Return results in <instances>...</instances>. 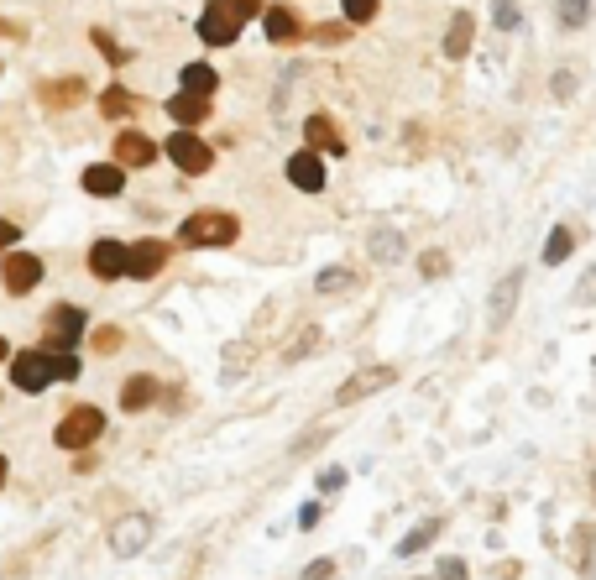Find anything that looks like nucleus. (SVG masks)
I'll list each match as a JSON object with an SVG mask.
<instances>
[{
	"label": "nucleus",
	"mask_w": 596,
	"mask_h": 580,
	"mask_svg": "<svg viewBox=\"0 0 596 580\" xmlns=\"http://www.w3.org/2000/svg\"><path fill=\"white\" fill-rule=\"evenodd\" d=\"M74 377H79L74 351H16L11 356V382L21 392H42L53 382H74Z\"/></svg>",
	"instance_id": "obj_1"
},
{
	"label": "nucleus",
	"mask_w": 596,
	"mask_h": 580,
	"mask_svg": "<svg viewBox=\"0 0 596 580\" xmlns=\"http://www.w3.org/2000/svg\"><path fill=\"white\" fill-rule=\"evenodd\" d=\"M251 16H267L262 0H210V6L199 11V37L210 42V48H231Z\"/></svg>",
	"instance_id": "obj_2"
},
{
	"label": "nucleus",
	"mask_w": 596,
	"mask_h": 580,
	"mask_svg": "<svg viewBox=\"0 0 596 580\" xmlns=\"http://www.w3.org/2000/svg\"><path fill=\"white\" fill-rule=\"evenodd\" d=\"M241 236V220L231 210H199L178 225V246H194V251H215V246H231Z\"/></svg>",
	"instance_id": "obj_3"
},
{
	"label": "nucleus",
	"mask_w": 596,
	"mask_h": 580,
	"mask_svg": "<svg viewBox=\"0 0 596 580\" xmlns=\"http://www.w3.org/2000/svg\"><path fill=\"white\" fill-rule=\"evenodd\" d=\"M100 434H105V413H100L95 403L68 408L63 419H58V429H53V439H58L63 450H84V445H95Z\"/></svg>",
	"instance_id": "obj_4"
},
{
	"label": "nucleus",
	"mask_w": 596,
	"mask_h": 580,
	"mask_svg": "<svg viewBox=\"0 0 596 580\" xmlns=\"http://www.w3.org/2000/svg\"><path fill=\"white\" fill-rule=\"evenodd\" d=\"M84 330H89L84 309H74V304L48 309V319H42V351H74V345L84 340Z\"/></svg>",
	"instance_id": "obj_5"
},
{
	"label": "nucleus",
	"mask_w": 596,
	"mask_h": 580,
	"mask_svg": "<svg viewBox=\"0 0 596 580\" xmlns=\"http://www.w3.org/2000/svg\"><path fill=\"white\" fill-rule=\"evenodd\" d=\"M163 157H168V162H178L183 173H210V168H215L210 142H199L194 131H173L168 142H163Z\"/></svg>",
	"instance_id": "obj_6"
},
{
	"label": "nucleus",
	"mask_w": 596,
	"mask_h": 580,
	"mask_svg": "<svg viewBox=\"0 0 596 580\" xmlns=\"http://www.w3.org/2000/svg\"><path fill=\"white\" fill-rule=\"evenodd\" d=\"M0 283H6V293L27 298L42 283V257H32V251H6V262H0Z\"/></svg>",
	"instance_id": "obj_7"
},
{
	"label": "nucleus",
	"mask_w": 596,
	"mask_h": 580,
	"mask_svg": "<svg viewBox=\"0 0 596 580\" xmlns=\"http://www.w3.org/2000/svg\"><path fill=\"white\" fill-rule=\"evenodd\" d=\"M89 272H95L100 277V283H116V277L121 272H131V246L126 241H95V246H89Z\"/></svg>",
	"instance_id": "obj_8"
},
{
	"label": "nucleus",
	"mask_w": 596,
	"mask_h": 580,
	"mask_svg": "<svg viewBox=\"0 0 596 580\" xmlns=\"http://www.w3.org/2000/svg\"><path fill=\"white\" fill-rule=\"evenodd\" d=\"M262 27H267V42H272V48H298V42L309 37V32H304V21H298V11H293V6H267Z\"/></svg>",
	"instance_id": "obj_9"
},
{
	"label": "nucleus",
	"mask_w": 596,
	"mask_h": 580,
	"mask_svg": "<svg viewBox=\"0 0 596 580\" xmlns=\"http://www.w3.org/2000/svg\"><path fill=\"white\" fill-rule=\"evenodd\" d=\"M37 100L48 105V110H74V105L89 100V89H84V79H74V74H58V79H42V84H37Z\"/></svg>",
	"instance_id": "obj_10"
},
{
	"label": "nucleus",
	"mask_w": 596,
	"mask_h": 580,
	"mask_svg": "<svg viewBox=\"0 0 596 580\" xmlns=\"http://www.w3.org/2000/svg\"><path fill=\"white\" fill-rule=\"evenodd\" d=\"M325 157H319V152H293L288 157V183H293V189H304V194H319V189H325Z\"/></svg>",
	"instance_id": "obj_11"
},
{
	"label": "nucleus",
	"mask_w": 596,
	"mask_h": 580,
	"mask_svg": "<svg viewBox=\"0 0 596 580\" xmlns=\"http://www.w3.org/2000/svg\"><path fill=\"white\" fill-rule=\"evenodd\" d=\"M168 257H173V246L168 241H157V236H147V241H131V277H157L168 267Z\"/></svg>",
	"instance_id": "obj_12"
},
{
	"label": "nucleus",
	"mask_w": 596,
	"mask_h": 580,
	"mask_svg": "<svg viewBox=\"0 0 596 580\" xmlns=\"http://www.w3.org/2000/svg\"><path fill=\"white\" fill-rule=\"evenodd\" d=\"M147 533H152V518L147 513H131V518H121L116 528H110V549H116L121 560H131V554H142Z\"/></svg>",
	"instance_id": "obj_13"
},
{
	"label": "nucleus",
	"mask_w": 596,
	"mask_h": 580,
	"mask_svg": "<svg viewBox=\"0 0 596 580\" xmlns=\"http://www.w3.org/2000/svg\"><path fill=\"white\" fill-rule=\"evenodd\" d=\"M110 162H121V168H152L157 162V142L152 136H142V131H121L116 136V157Z\"/></svg>",
	"instance_id": "obj_14"
},
{
	"label": "nucleus",
	"mask_w": 596,
	"mask_h": 580,
	"mask_svg": "<svg viewBox=\"0 0 596 580\" xmlns=\"http://www.w3.org/2000/svg\"><path fill=\"white\" fill-rule=\"evenodd\" d=\"M398 382V371L393 366H372V371H361V377H351L346 387L335 392V403H356V398H372V392H382V387H393Z\"/></svg>",
	"instance_id": "obj_15"
},
{
	"label": "nucleus",
	"mask_w": 596,
	"mask_h": 580,
	"mask_svg": "<svg viewBox=\"0 0 596 580\" xmlns=\"http://www.w3.org/2000/svg\"><path fill=\"white\" fill-rule=\"evenodd\" d=\"M121 189H126V168H121V162H95V168H84V194L116 199Z\"/></svg>",
	"instance_id": "obj_16"
},
{
	"label": "nucleus",
	"mask_w": 596,
	"mask_h": 580,
	"mask_svg": "<svg viewBox=\"0 0 596 580\" xmlns=\"http://www.w3.org/2000/svg\"><path fill=\"white\" fill-rule=\"evenodd\" d=\"M304 136H309V152H346V136H340V126L330 121L325 110L304 121Z\"/></svg>",
	"instance_id": "obj_17"
},
{
	"label": "nucleus",
	"mask_w": 596,
	"mask_h": 580,
	"mask_svg": "<svg viewBox=\"0 0 596 580\" xmlns=\"http://www.w3.org/2000/svg\"><path fill=\"white\" fill-rule=\"evenodd\" d=\"M518 288H523V272H508V277H502V283H497V298H492V330H502V324H508L513 319V309H518Z\"/></svg>",
	"instance_id": "obj_18"
},
{
	"label": "nucleus",
	"mask_w": 596,
	"mask_h": 580,
	"mask_svg": "<svg viewBox=\"0 0 596 580\" xmlns=\"http://www.w3.org/2000/svg\"><path fill=\"white\" fill-rule=\"evenodd\" d=\"M168 115H173L183 131H194L199 121H210V100H204V95H173L168 100Z\"/></svg>",
	"instance_id": "obj_19"
},
{
	"label": "nucleus",
	"mask_w": 596,
	"mask_h": 580,
	"mask_svg": "<svg viewBox=\"0 0 596 580\" xmlns=\"http://www.w3.org/2000/svg\"><path fill=\"white\" fill-rule=\"evenodd\" d=\"M471 32H476V16L471 11H455L450 32H445V58H466L471 53Z\"/></svg>",
	"instance_id": "obj_20"
},
{
	"label": "nucleus",
	"mask_w": 596,
	"mask_h": 580,
	"mask_svg": "<svg viewBox=\"0 0 596 580\" xmlns=\"http://www.w3.org/2000/svg\"><path fill=\"white\" fill-rule=\"evenodd\" d=\"M157 403V377H131L126 387H121V408L126 413H142V408H152Z\"/></svg>",
	"instance_id": "obj_21"
},
{
	"label": "nucleus",
	"mask_w": 596,
	"mask_h": 580,
	"mask_svg": "<svg viewBox=\"0 0 596 580\" xmlns=\"http://www.w3.org/2000/svg\"><path fill=\"white\" fill-rule=\"evenodd\" d=\"M178 79H183V95H204V100H210V95H215V84H220L210 63H189Z\"/></svg>",
	"instance_id": "obj_22"
},
{
	"label": "nucleus",
	"mask_w": 596,
	"mask_h": 580,
	"mask_svg": "<svg viewBox=\"0 0 596 580\" xmlns=\"http://www.w3.org/2000/svg\"><path fill=\"white\" fill-rule=\"evenodd\" d=\"M136 110V100L126 95V89L121 84H110L105 89V95H100V115H105V121H126V115Z\"/></svg>",
	"instance_id": "obj_23"
},
{
	"label": "nucleus",
	"mask_w": 596,
	"mask_h": 580,
	"mask_svg": "<svg viewBox=\"0 0 596 580\" xmlns=\"http://www.w3.org/2000/svg\"><path fill=\"white\" fill-rule=\"evenodd\" d=\"M570 246H576V236H570L565 225H555V230H549V241H544V262H549V267H560V262L570 257Z\"/></svg>",
	"instance_id": "obj_24"
},
{
	"label": "nucleus",
	"mask_w": 596,
	"mask_h": 580,
	"mask_svg": "<svg viewBox=\"0 0 596 580\" xmlns=\"http://www.w3.org/2000/svg\"><path fill=\"white\" fill-rule=\"evenodd\" d=\"M309 37L319 42V48H340V42H351V21H319Z\"/></svg>",
	"instance_id": "obj_25"
},
{
	"label": "nucleus",
	"mask_w": 596,
	"mask_h": 580,
	"mask_svg": "<svg viewBox=\"0 0 596 580\" xmlns=\"http://www.w3.org/2000/svg\"><path fill=\"white\" fill-rule=\"evenodd\" d=\"M89 340H95V351H100V356H116V351H121V345H126V335L116 330V324H100V330H95V335H89Z\"/></svg>",
	"instance_id": "obj_26"
},
{
	"label": "nucleus",
	"mask_w": 596,
	"mask_h": 580,
	"mask_svg": "<svg viewBox=\"0 0 596 580\" xmlns=\"http://www.w3.org/2000/svg\"><path fill=\"white\" fill-rule=\"evenodd\" d=\"M382 11V0H346V21L351 27H361V21H377Z\"/></svg>",
	"instance_id": "obj_27"
},
{
	"label": "nucleus",
	"mask_w": 596,
	"mask_h": 580,
	"mask_svg": "<svg viewBox=\"0 0 596 580\" xmlns=\"http://www.w3.org/2000/svg\"><path fill=\"white\" fill-rule=\"evenodd\" d=\"M89 37H95V48H100V53H105L110 63H126V58H131V53L121 48V42H116V37H110V32H100V27H95V32H89Z\"/></svg>",
	"instance_id": "obj_28"
},
{
	"label": "nucleus",
	"mask_w": 596,
	"mask_h": 580,
	"mask_svg": "<svg viewBox=\"0 0 596 580\" xmlns=\"http://www.w3.org/2000/svg\"><path fill=\"white\" fill-rule=\"evenodd\" d=\"M586 16H591V0H560V21H565V27H581Z\"/></svg>",
	"instance_id": "obj_29"
},
{
	"label": "nucleus",
	"mask_w": 596,
	"mask_h": 580,
	"mask_svg": "<svg viewBox=\"0 0 596 580\" xmlns=\"http://www.w3.org/2000/svg\"><path fill=\"white\" fill-rule=\"evenodd\" d=\"M434 528H440V523H424V528H414V533H408V539H403L398 549H403V554H419V549L434 539Z\"/></svg>",
	"instance_id": "obj_30"
},
{
	"label": "nucleus",
	"mask_w": 596,
	"mask_h": 580,
	"mask_svg": "<svg viewBox=\"0 0 596 580\" xmlns=\"http://www.w3.org/2000/svg\"><path fill=\"white\" fill-rule=\"evenodd\" d=\"M314 340H319V330H314V324H304V335H298V340L288 345V351H283V361H298V356H304V351H309Z\"/></svg>",
	"instance_id": "obj_31"
},
{
	"label": "nucleus",
	"mask_w": 596,
	"mask_h": 580,
	"mask_svg": "<svg viewBox=\"0 0 596 580\" xmlns=\"http://www.w3.org/2000/svg\"><path fill=\"white\" fill-rule=\"evenodd\" d=\"M419 267H424V277H440V272H445V251H424Z\"/></svg>",
	"instance_id": "obj_32"
},
{
	"label": "nucleus",
	"mask_w": 596,
	"mask_h": 580,
	"mask_svg": "<svg viewBox=\"0 0 596 580\" xmlns=\"http://www.w3.org/2000/svg\"><path fill=\"white\" fill-rule=\"evenodd\" d=\"M304 580H335V565H330V560H314V565L304 570Z\"/></svg>",
	"instance_id": "obj_33"
},
{
	"label": "nucleus",
	"mask_w": 596,
	"mask_h": 580,
	"mask_svg": "<svg viewBox=\"0 0 596 580\" xmlns=\"http://www.w3.org/2000/svg\"><path fill=\"white\" fill-rule=\"evenodd\" d=\"M351 272H319V288H346Z\"/></svg>",
	"instance_id": "obj_34"
},
{
	"label": "nucleus",
	"mask_w": 596,
	"mask_h": 580,
	"mask_svg": "<svg viewBox=\"0 0 596 580\" xmlns=\"http://www.w3.org/2000/svg\"><path fill=\"white\" fill-rule=\"evenodd\" d=\"M440 580H466V565H461V560H445V565H440Z\"/></svg>",
	"instance_id": "obj_35"
},
{
	"label": "nucleus",
	"mask_w": 596,
	"mask_h": 580,
	"mask_svg": "<svg viewBox=\"0 0 596 580\" xmlns=\"http://www.w3.org/2000/svg\"><path fill=\"white\" fill-rule=\"evenodd\" d=\"M16 241H21V230L11 220H0V246H16Z\"/></svg>",
	"instance_id": "obj_36"
},
{
	"label": "nucleus",
	"mask_w": 596,
	"mask_h": 580,
	"mask_svg": "<svg viewBox=\"0 0 596 580\" xmlns=\"http://www.w3.org/2000/svg\"><path fill=\"white\" fill-rule=\"evenodd\" d=\"M0 37H27V21H0Z\"/></svg>",
	"instance_id": "obj_37"
},
{
	"label": "nucleus",
	"mask_w": 596,
	"mask_h": 580,
	"mask_svg": "<svg viewBox=\"0 0 596 580\" xmlns=\"http://www.w3.org/2000/svg\"><path fill=\"white\" fill-rule=\"evenodd\" d=\"M581 298H596V272H591L586 283H581Z\"/></svg>",
	"instance_id": "obj_38"
},
{
	"label": "nucleus",
	"mask_w": 596,
	"mask_h": 580,
	"mask_svg": "<svg viewBox=\"0 0 596 580\" xmlns=\"http://www.w3.org/2000/svg\"><path fill=\"white\" fill-rule=\"evenodd\" d=\"M6 471H11V466H6V455H0V486H6Z\"/></svg>",
	"instance_id": "obj_39"
},
{
	"label": "nucleus",
	"mask_w": 596,
	"mask_h": 580,
	"mask_svg": "<svg viewBox=\"0 0 596 580\" xmlns=\"http://www.w3.org/2000/svg\"><path fill=\"white\" fill-rule=\"evenodd\" d=\"M6 356H11V345H6V340H0V361H6Z\"/></svg>",
	"instance_id": "obj_40"
}]
</instances>
